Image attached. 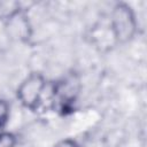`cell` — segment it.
I'll return each mask as SVG.
<instances>
[{"instance_id":"cell-1","label":"cell","mask_w":147,"mask_h":147,"mask_svg":"<svg viewBox=\"0 0 147 147\" xmlns=\"http://www.w3.org/2000/svg\"><path fill=\"white\" fill-rule=\"evenodd\" d=\"M80 87V79L76 74H69L64 78L53 83L49 88L51 107L61 114L72 110Z\"/></svg>"},{"instance_id":"cell-2","label":"cell","mask_w":147,"mask_h":147,"mask_svg":"<svg viewBox=\"0 0 147 147\" xmlns=\"http://www.w3.org/2000/svg\"><path fill=\"white\" fill-rule=\"evenodd\" d=\"M109 28L115 44H126L133 39L138 23L132 8L125 2H118L110 13Z\"/></svg>"},{"instance_id":"cell-3","label":"cell","mask_w":147,"mask_h":147,"mask_svg":"<svg viewBox=\"0 0 147 147\" xmlns=\"http://www.w3.org/2000/svg\"><path fill=\"white\" fill-rule=\"evenodd\" d=\"M47 82L40 72H31L17 87V99L30 110H37L44 102Z\"/></svg>"},{"instance_id":"cell-4","label":"cell","mask_w":147,"mask_h":147,"mask_svg":"<svg viewBox=\"0 0 147 147\" xmlns=\"http://www.w3.org/2000/svg\"><path fill=\"white\" fill-rule=\"evenodd\" d=\"M5 31L7 36L14 41H28L32 34V26L26 11L20 7L11 9L6 15Z\"/></svg>"},{"instance_id":"cell-5","label":"cell","mask_w":147,"mask_h":147,"mask_svg":"<svg viewBox=\"0 0 147 147\" xmlns=\"http://www.w3.org/2000/svg\"><path fill=\"white\" fill-rule=\"evenodd\" d=\"M16 137L11 132L0 131V147H15Z\"/></svg>"},{"instance_id":"cell-6","label":"cell","mask_w":147,"mask_h":147,"mask_svg":"<svg viewBox=\"0 0 147 147\" xmlns=\"http://www.w3.org/2000/svg\"><path fill=\"white\" fill-rule=\"evenodd\" d=\"M9 111H10V108H9L8 102L0 99V129L3 127L5 124L8 122Z\"/></svg>"},{"instance_id":"cell-7","label":"cell","mask_w":147,"mask_h":147,"mask_svg":"<svg viewBox=\"0 0 147 147\" xmlns=\"http://www.w3.org/2000/svg\"><path fill=\"white\" fill-rule=\"evenodd\" d=\"M53 147H80V146H79V144L76 140L67 138V139H63V140L57 141Z\"/></svg>"}]
</instances>
